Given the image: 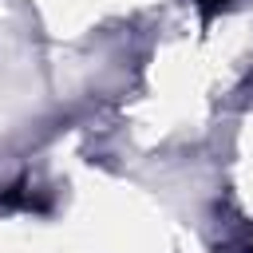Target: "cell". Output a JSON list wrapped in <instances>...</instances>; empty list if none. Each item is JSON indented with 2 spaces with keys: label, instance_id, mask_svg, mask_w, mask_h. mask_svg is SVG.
I'll return each mask as SVG.
<instances>
[{
  "label": "cell",
  "instance_id": "obj_1",
  "mask_svg": "<svg viewBox=\"0 0 253 253\" xmlns=\"http://www.w3.org/2000/svg\"><path fill=\"white\" fill-rule=\"evenodd\" d=\"M0 206H4V210H36V213H43V210H47V198H40V194L28 190L24 182H16V186L0 190Z\"/></svg>",
  "mask_w": 253,
  "mask_h": 253
},
{
  "label": "cell",
  "instance_id": "obj_2",
  "mask_svg": "<svg viewBox=\"0 0 253 253\" xmlns=\"http://www.w3.org/2000/svg\"><path fill=\"white\" fill-rule=\"evenodd\" d=\"M194 4H198V12H202V20L210 24L213 16H221V12H229V8L237 4V0H194Z\"/></svg>",
  "mask_w": 253,
  "mask_h": 253
}]
</instances>
